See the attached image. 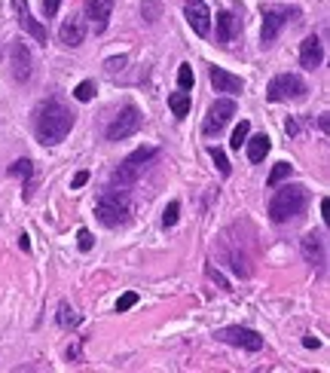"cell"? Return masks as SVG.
<instances>
[{"mask_svg":"<svg viewBox=\"0 0 330 373\" xmlns=\"http://www.w3.org/2000/svg\"><path fill=\"white\" fill-rule=\"evenodd\" d=\"M71 129H73V114L61 105V101L49 98V101H43V105L37 107V114H34V132H37V141H40L43 147L61 144L64 138L71 135Z\"/></svg>","mask_w":330,"mask_h":373,"instance_id":"1","label":"cell"},{"mask_svg":"<svg viewBox=\"0 0 330 373\" xmlns=\"http://www.w3.org/2000/svg\"><path fill=\"white\" fill-rule=\"evenodd\" d=\"M309 202V190L302 184H284L269 202V218L275 223H288L293 218H300L302 208Z\"/></svg>","mask_w":330,"mask_h":373,"instance_id":"2","label":"cell"},{"mask_svg":"<svg viewBox=\"0 0 330 373\" xmlns=\"http://www.w3.org/2000/svg\"><path fill=\"white\" fill-rule=\"evenodd\" d=\"M132 214V205H128V196L123 190H104L95 202V218L104 223V227H123Z\"/></svg>","mask_w":330,"mask_h":373,"instance_id":"3","label":"cell"},{"mask_svg":"<svg viewBox=\"0 0 330 373\" xmlns=\"http://www.w3.org/2000/svg\"><path fill=\"white\" fill-rule=\"evenodd\" d=\"M293 18H300V9L297 6H288V4H269L263 6V46H269L279 40L281 28L291 25Z\"/></svg>","mask_w":330,"mask_h":373,"instance_id":"4","label":"cell"},{"mask_svg":"<svg viewBox=\"0 0 330 373\" xmlns=\"http://www.w3.org/2000/svg\"><path fill=\"white\" fill-rule=\"evenodd\" d=\"M159 153L156 147H138L135 153H128L126 160H123V165L114 172V184H119V186H126V184H135L138 178H141V172H144V165L153 160V156Z\"/></svg>","mask_w":330,"mask_h":373,"instance_id":"5","label":"cell"},{"mask_svg":"<svg viewBox=\"0 0 330 373\" xmlns=\"http://www.w3.org/2000/svg\"><path fill=\"white\" fill-rule=\"evenodd\" d=\"M306 95V83H302L297 73H279V77L269 80L266 86V98L269 101H297Z\"/></svg>","mask_w":330,"mask_h":373,"instance_id":"6","label":"cell"},{"mask_svg":"<svg viewBox=\"0 0 330 373\" xmlns=\"http://www.w3.org/2000/svg\"><path fill=\"white\" fill-rule=\"evenodd\" d=\"M141 123H144L141 110H138L135 105H126V107L114 117V123L107 126V141H123V138L135 135L138 129H141Z\"/></svg>","mask_w":330,"mask_h":373,"instance_id":"7","label":"cell"},{"mask_svg":"<svg viewBox=\"0 0 330 373\" xmlns=\"http://www.w3.org/2000/svg\"><path fill=\"white\" fill-rule=\"evenodd\" d=\"M233 117H236V105H233V101H229V98L214 101V105L208 107V117H205V123H202V132H205L208 138L211 135H220Z\"/></svg>","mask_w":330,"mask_h":373,"instance_id":"8","label":"cell"},{"mask_svg":"<svg viewBox=\"0 0 330 373\" xmlns=\"http://www.w3.org/2000/svg\"><path fill=\"white\" fill-rule=\"evenodd\" d=\"M214 337L220 343H229V346H242L248 352H260L263 349V337L257 331H251V328H224V331H217Z\"/></svg>","mask_w":330,"mask_h":373,"instance_id":"9","label":"cell"},{"mask_svg":"<svg viewBox=\"0 0 330 373\" xmlns=\"http://www.w3.org/2000/svg\"><path fill=\"white\" fill-rule=\"evenodd\" d=\"M9 68H13V77L18 83L31 80V49L22 40H13V46H9Z\"/></svg>","mask_w":330,"mask_h":373,"instance_id":"10","label":"cell"},{"mask_svg":"<svg viewBox=\"0 0 330 373\" xmlns=\"http://www.w3.org/2000/svg\"><path fill=\"white\" fill-rule=\"evenodd\" d=\"M321 61H324V43H321L318 34H309L306 40L300 43V64L306 71H318Z\"/></svg>","mask_w":330,"mask_h":373,"instance_id":"11","label":"cell"},{"mask_svg":"<svg viewBox=\"0 0 330 373\" xmlns=\"http://www.w3.org/2000/svg\"><path fill=\"white\" fill-rule=\"evenodd\" d=\"M183 16H187L190 28L199 37H208V31H211V13H208V6L202 4V0H187V6H183Z\"/></svg>","mask_w":330,"mask_h":373,"instance_id":"12","label":"cell"},{"mask_svg":"<svg viewBox=\"0 0 330 373\" xmlns=\"http://www.w3.org/2000/svg\"><path fill=\"white\" fill-rule=\"evenodd\" d=\"M13 9H16V16H18V25H22L37 43L46 46V37H49V34H46V25L37 22V18L31 16V9H28V0H13Z\"/></svg>","mask_w":330,"mask_h":373,"instance_id":"13","label":"cell"},{"mask_svg":"<svg viewBox=\"0 0 330 373\" xmlns=\"http://www.w3.org/2000/svg\"><path fill=\"white\" fill-rule=\"evenodd\" d=\"M110 13H114V0H86V18L98 34L107 28Z\"/></svg>","mask_w":330,"mask_h":373,"instance_id":"14","label":"cell"},{"mask_svg":"<svg viewBox=\"0 0 330 373\" xmlns=\"http://www.w3.org/2000/svg\"><path fill=\"white\" fill-rule=\"evenodd\" d=\"M211 86L217 92H229V95H238V92L245 89L242 77H236V73H229L224 68H211Z\"/></svg>","mask_w":330,"mask_h":373,"instance_id":"15","label":"cell"},{"mask_svg":"<svg viewBox=\"0 0 330 373\" xmlns=\"http://www.w3.org/2000/svg\"><path fill=\"white\" fill-rule=\"evenodd\" d=\"M86 40V25H82V18H68L61 28H59V43L61 46H80Z\"/></svg>","mask_w":330,"mask_h":373,"instance_id":"16","label":"cell"},{"mask_svg":"<svg viewBox=\"0 0 330 373\" xmlns=\"http://www.w3.org/2000/svg\"><path fill=\"white\" fill-rule=\"evenodd\" d=\"M302 257H306L312 266L324 264V236H321V232H306V236H302Z\"/></svg>","mask_w":330,"mask_h":373,"instance_id":"17","label":"cell"},{"mask_svg":"<svg viewBox=\"0 0 330 373\" xmlns=\"http://www.w3.org/2000/svg\"><path fill=\"white\" fill-rule=\"evenodd\" d=\"M245 147H248V160L263 162L272 144H269V135H254V138H248V141H245Z\"/></svg>","mask_w":330,"mask_h":373,"instance_id":"18","label":"cell"},{"mask_svg":"<svg viewBox=\"0 0 330 373\" xmlns=\"http://www.w3.org/2000/svg\"><path fill=\"white\" fill-rule=\"evenodd\" d=\"M233 34H236V18L229 13H217V43L226 46L233 40Z\"/></svg>","mask_w":330,"mask_h":373,"instance_id":"19","label":"cell"},{"mask_svg":"<svg viewBox=\"0 0 330 373\" xmlns=\"http://www.w3.org/2000/svg\"><path fill=\"white\" fill-rule=\"evenodd\" d=\"M169 107H171L174 117L183 119V117L190 114V95H187V92H171V95H169Z\"/></svg>","mask_w":330,"mask_h":373,"instance_id":"20","label":"cell"},{"mask_svg":"<svg viewBox=\"0 0 330 373\" xmlns=\"http://www.w3.org/2000/svg\"><path fill=\"white\" fill-rule=\"evenodd\" d=\"M248 135H251V123H248V119H242V123L236 126V132H233V141H229V147H233V150H242L245 141H248Z\"/></svg>","mask_w":330,"mask_h":373,"instance_id":"21","label":"cell"},{"mask_svg":"<svg viewBox=\"0 0 330 373\" xmlns=\"http://www.w3.org/2000/svg\"><path fill=\"white\" fill-rule=\"evenodd\" d=\"M284 178H291V165H288V162H275L272 172H269V178H266V184H269V186H279Z\"/></svg>","mask_w":330,"mask_h":373,"instance_id":"22","label":"cell"},{"mask_svg":"<svg viewBox=\"0 0 330 373\" xmlns=\"http://www.w3.org/2000/svg\"><path fill=\"white\" fill-rule=\"evenodd\" d=\"M59 324H61V328H77V324H80V315L73 312L68 303H61V306H59Z\"/></svg>","mask_w":330,"mask_h":373,"instance_id":"23","label":"cell"},{"mask_svg":"<svg viewBox=\"0 0 330 373\" xmlns=\"http://www.w3.org/2000/svg\"><path fill=\"white\" fill-rule=\"evenodd\" d=\"M31 160H16L13 165H9V174H13V178H22V181H28L31 178Z\"/></svg>","mask_w":330,"mask_h":373,"instance_id":"24","label":"cell"},{"mask_svg":"<svg viewBox=\"0 0 330 373\" xmlns=\"http://www.w3.org/2000/svg\"><path fill=\"white\" fill-rule=\"evenodd\" d=\"M192 83H196V73H192V68H190V64H181V71H178V86H181L183 92H190Z\"/></svg>","mask_w":330,"mask_h":373,"instance_id":"25","label":"cell"},{"mask_svg":"<svg viewBox=\"0 0 330 373\" xmlns=\"http://www.w3.org/2000/svg\"><path fill=\"white\" fill-rule=\"evenodd\" d=\"M73 98H77V101H92V98H95V83H92V80H82L80 86L73 89Z\"/></svg>","mask_w":330,"mask_h":373,"instance_id":"26","label":"cell"},{"mask_svg":"<svg viewBox=\"0 0 330 373\" xmlns=\"http://www.w3.org/2000/svg\"><path fill=\"white\" fill-rule=\"evenodd\" d=\"M178 214H181V202H169L162 211V223L165 227H174V223H178Z\"/></svg>","mask_w":330,"mask_h":373,"instance_id":"27","label":"cell"},{"mask_svg":"<svg viewBox=\"0 0 330 373\" xmlns=\"http://www.w3.org/2000/svg\"><path fill=\"white\" fill-rule=\"evenodd\" d=\"M211 160H214V165H217V172L220 174H229V162H226V156H224V150H220V147H211Z\"/></svg>","mask_w":330,"mask_h":373,"instance_id":"28","label":"cell"},{"mask_svg":"<svg viewBox=\"0 0 330 373\" xmlns=\"http://www.w3.org/2000/svg\"><path fill=\"white\" fill-rule=\"evenodd\" d=\"M135 303H138V294H135V291H126V294L116 300V312H126V309H132Z\"/></svg>","mask_w":330,"mask_h":373,"instance_id":"29","label":"cell"},{"mask_svg":"<svg viewBox=\"0 0 330 373\" xmlns=\"http://www.w3.org/2000/svg\"><path fill=\"white\" fill-rule=\"evenodd\" d=\"M159 13H162V6L156 4V0H147V4H144V18H147V22H156Z\"/></svg>","mask_w":330,"mask_h":373,"instance_id":"30","label":"cell"},{"mask_svg":"<svg viewBox=\"0 0 330 373\" xmlns=\"http://www.w3.org/2000/svg\"><path fill=\"white\" fill-rule=\"evenodd\" d=\"M77 245H80V251H92L95 239H92V232H89V230H80V232H77Z\"/></svg>","mask_w":330,"mask_h":373,"instance_id":"31","label":"cell"},{"mask_svg":"<svg viewBox=\"0 0 330 373\" xmlns=\"http://www.w3.org/2000/svg\"><path fill=\"white\" fill-rule=\"evenodd\" d=\"M205 273H208V278H211V282H217L220 288H224V291H233V288H229V282H226V278H224V276H220V273H217V269H214V266H211V264L205 266Z\"/></svg>","mask_w":330,"mask_h":373,"instance_id":"32","label":"cell"},{"mask_svg":"<svg viewBox=\"0 0 330 373\" xmlns=\"http://www.w3.org/2000/svg\"><path fill=\"white\" fill-rule=\"evenodd\" d=\"M126 61H128L126 55H119V59H107V64H104V68H107L110 73H116V71H123V68H126Z\"/></svg>","mask_w":330,"mask_h":373,"instance_id":"33","label":"cell"},{"mask_svg":"<svg viewBox=\"0 0 330 373\" xmlns=\"http://www.w3.org/2000/svg\"><path fill=\"white\" fill-rule=\"evenodd\" d=\"M59 6H61V0H43V16L52 18L55 13H59Z\"/></svg>","mask_w":330,"mask_h":373,"instance_id":"34","label":"cell"},{"mask_svg":"<svg viewBox=\"0 0 330 373\" xmlns=\"http://www.w3.org/2000/svg\"><path fill=\"white\" fill-rule=\"evenodd\" d=\"M86 181H89V172H77V174H73V181H71V190H80Z\"/></svg>","mask_w":330,"mask_h":373,"instance_id":"35","label":"cell"},{"mask_svg":"<svg viewBox=\"0 0 330 373\" xmlns=\"http://www.w3.org/2000/svg\"><path fill=\"white\" fill-rule=\"evenodd\" d=\"M284 132H288V135H297V132H300V126L293 123V119H288V123H284Z\"/></svg>","mask_w":330,"mask_h":373,"instance_id":"36","label":"cell"},{"mask_svg":"<svg viewBox=\"0 0 330 373\" xmlns=\"http://www.w3.org/2000/svg\"><path fill=\"white\" fill-rule=\"evenodd\" d=\"M302 346H306V349H318V346H321V340H315V337H306V340H302Z\"/></svg>","mask_w":330,"mask_h":373,"instance_id":"37","label":"cell"},{"mask_svg":"<svg viewBox=\"0 0 330 373\" xmlns=\"http://www.w3.org/2000/svg\"><path fill=\"white\" fill-rule=\"evenodd\" d=\"M18 245H22V251H31V239L22 232V236H18Z\"/></svg>","mask_w":330,"mask_h":373,"instance_id":"38","label":"cell"},{"mask_svg":"<svg viewBox=\"0 0 330 373\" xmlns=\"http://www.w3.org/2000/svg\"><path fill=\"white\" fill-rule=\"evenodd\" d=\"M318 126H321V132H327V126H330V119H327V114H321V119H318Z\"/></svg>","mask_w":330,"mask_h":373,"instance_id":"39","label":"cell"}]
</instances>
